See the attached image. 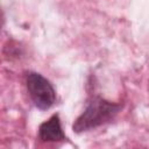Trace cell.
Returning a JSON list of instances; mask_svg holds the SVG:
<instances>
[{
    "label": "cell",
    "mask_w": 149,
    "mask_h": 149,
    "mask_svg": "<svg viewBox=\"0 0 149 149\" xmlns=\"http://www.w3.org/2000/svg\"><path fill=\"white\" fill-rule=\"evenodd\" d=\"M38 139L42 142H59L65 140L59 115L52 114L47 121L42 122L38 127Z\"/></svg>",
    "instance_id": "3"
},
{
    "label": "cell",
    "mask_w": 149,
    "mask_h": 149,
    "mask_svg": "<svg viewBox=\"0 0 149 149\" xmlns=\"http://www.w3.org/2000/svg\"><path fill=\"white\" fill-rule=\"evenodd\" d=\"M26 86L34 105L41 109H49L56 101V92L51 83L37 72H28L26 76Z\"/></svg>",
    "instance_id": "2"
},
{
    "label": "cell",
    "mask_w": 149,
    "mask_h": 149,
    "mask_svg": "<svg viewBox=\"0 0 149 149\" xmlns=\"http://www.w3.org/2000/svg\"><path fill=\"white\" fill-rule=\"evenodd\" d=\"M120 104H115L104 99L100 95H92L83 113L74 120L72 130L77 134L102 126L112 121L121 109Z\"/></svg>",
    "instance_id": "1"
}]
</instances>
